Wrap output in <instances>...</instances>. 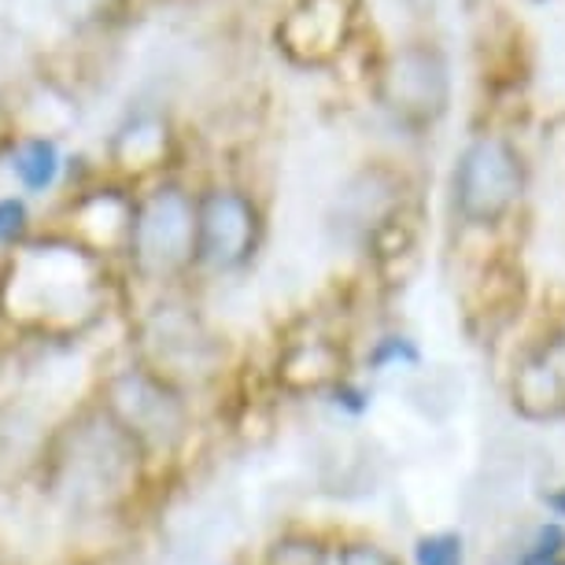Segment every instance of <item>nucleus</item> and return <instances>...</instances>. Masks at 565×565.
Instances as JSON below:
<instances>
[{"instance_id":"obj_1","label":"nucleus","mask_w":565,"mask_h":565,"mask_svg":"<svg viewBox=\"0 0 565 565\" xmlns=\"http://www.w3.org/2000/svg\"><path fill=\"white\" fill-rule=\"evenodd\" d=\"M104 296L100 255L74 237H41L19 244L8 259L0 300L23 326L74 329L89 322Z\"/></svg>"},{"instance_id":"obj_2","label":"nucleus","mask_w":565,"mask_h":565,"mask_svg":"<svg viewBox=\"0 0 565 565\" xmlns=\"http://www.w3.org/2000/svg\"><path fill=\"white\" fill-rule=\"evenodd\" d=\"M525 159L518 145L499 134L473 137L455 156L451 204L469 226H499L525 196Z\"/></svg>"},{"instance_id":"obj_3","label":"nucleus","mask_w":565,"mask_h":565,"mask_svg":"<svg viewBox=\"0 0 565 565\" xmlns=\"http://www.w3.org/2000/svg\"><path fill=\"white\" fill-rule=\"evenodd\" d=\"M126 252L148 277H174L196 263V196L174 181H159L134 200Z\"/></svg>"},{"instance_id":"obj_4","label":"nucleus","mask_w":565,"mask_h":565,"mask_svg":"<svg viewBox=\"0 0 565 565\" xmlns=\"http://www.w3.org/2000/svg\"><path fill=\"white\" fill-rule=\"evenodd\" d=\"M451 63L433 41H407L377 71V100L411 130H433L451 108Z\"/></svg>"},{"instance_id":"obj_5","label":"nucleus","mask_w":565,"mask_h":565,"mask_svg":"<svg viewBox=\"0 0 565 565\" xmlns=\"http://www.w3.org/2000/svg\"><path fill=\"white\" fill-rule=\"evenodd\" d=\"M359 15L362 0H289L274 26V45L292 67H333L355 38Z\"/></svg>"},{"instance_id":"obj_6","label":"nucleus","mask_w":565,"mask_h":565,"mask_svg":"<svg viewBox=\"0 0 565 565\" xmlns=\"http://www.w3.org/2000/svg\"><path fill=\"white\" fill-rule=\"evenodd\" d=\"M263 241V215L237 185H211L196 196V259L215 270H241Z\"/></svg>"},{"instance_id":"obj_7","label":"nucleus","mask_w":565,"mask_h":565,"mask_svg":"<svg viewBox=\"0 0 565 565\" xmlns=\"http://www.w3.org/2000/svg\"><path fill=\"white\" fill-rule=\"evenodd\" d=\"M170 152H174V134H170V122L156 111L130 115L111 137V163L126 178L159 174Z\"/></svg>"},{"instance_id":"obj_8","label":"nucleus","mask_w":565,"mask_h":565,"mask_svg":"<svg viewBox=\"0 0 565 565\" xmlns=\"http://www.w3.org/2000/svg\"><path fill=\"white\" fill-rule=\"evenodd\" d=\"M134 200L130 193L122 189H89L85 196H78L67 211V218L74 222V241H85L89 230L104 222V237H108V252L111 248H122L126 252V241H130V226H134Z\"/></svg>"},{"instance_id":"obj_9","label":"nucleus","mask_w":565,"mask_h":565,"mask_svg":"<svg viewBox=\"0 0 565 565\" xmlns=\"http://www.w3.org/2000/svg\"><path fill=\"white\" fill-rule=\"evenodd\" d=\"M12 174L23 181V189L41 193V189H49L60 174V148L45 141V137H30V141L15 148Z\"/></svg>"},{"instance_id":"obj_10","label":"nucleus","mask_w":565,"mask_h":565,"mask_svg":"<svg viewBox=\"0 0 565 565\" xmlns=\"http://www.w3.org/2000/svg\"><path fill=\"white\" fill-rule=\"evenodd\" d=\"M418 565H462V540L455 532H436V536L418 540Z\"/></svg>"},{"instance_id":"obj_11","label":"nucleus","mask_w":565,"mask_h":565,"mask_svg":"<svg viewBox=\"0 0 565 565\" xmlns=\"http://www.w3.org/2000/svg\"><path fill=\"white\" fill-rule=\"evenodd\" d=\"M558 558H565V532L558 525H543L521 565H554Z\"/></svg>"},{"instance_id":"obj_12","label":"nucleus","mask_w":565,"mask_h":565,"mask_svg":"<svg viewBox=\"0 0 565 565\" xmlns=\"http://www.w3.org/2000/svg\"><path fill=\"white\" fill-rule=\"evenodd\" d=\"M23 222H26V207L19 200H0V244L15 241L23 233Z\"/></svg>"},{"instance_id":"obj_13","label":"nucleus","mask_w":565,"mask_h":565,"mask_svg":"<svg viewBox=\"0 0 565 565\" xmlns=\"http://www.w3.org/2000/svg\"><path fill=\"white\" fill-rule=\"evenodd\" d=\"M340 565H396V562L377 547H348L340 554Z\"/></svg>"},{"instance_id":"obj_14","label":"nucleus","mask_w":565,"mask_h":565,"mask_svg":"<svg viewBox=\"0 0 565 565\" xmlns=\"http://www.w3.org/2000/svg\"><path fill=\"white\" fill-rule=\"evenodd\" d=\"M547 507L554 510V514H562V518H565V488H558V492H551V495H547Z\"/></svg>"},{"instance_id":"obj_15","label":"nucleus","mask_w":565,"mask_h":565,"mask_svg":"<svg viewBox=\"0 0 565 565\" xmlns=\"http://www.w3.org/2000/svg\"><path fill=\"white\" fill-rule=\"evenodd\" d=\"M554 565H565V558H558V562H554Z\"/></svg>"}]
</instances>
